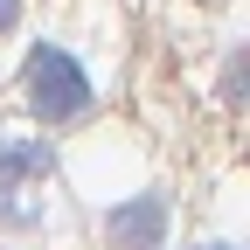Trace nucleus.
Wrapping results in <instances>:
<instances>
[{
	"label": "nucleus",
	"mask_w": 250,
	"mask_h": 250,
	"mask_svg": "<svg viewBox=\"0 0 250 250\" xmlns=\"http://www.w3.org/2000/svg\"><path fill=\"white\" fill-rule=\"evenodd\" d=\"M223 104H243V42H236L229 62H223Z\"/></svg>",
	"instance_id": "obj_4"
},
{
	"label": "nucleus",
	"mask_w": 250,
	"mask_h": 250,
	"mask_svg": "<svg viewBox=\"0 0 250 250\" xmlns=\"http://www.w3.org/2000/svg\"><path fill=\"white\" fill-rule=\"evenodd\" d=\"M104 236H111V250H160L167 243V195H132V202H118L111 215H104Z\"/></svg>",
	"instance_id": "obj_3"
},
{
	"label": "nucleus",
	"mask_w": 250,
	"mask_h": 250,
	"mask_svg": "<svg viewBox=\"0 0 250 250\" xmlns=\"http://www.w3.org/2000/svg\"><path fill=\"white\" fill-rule=\"evenodd\" d=\"M14 21H21V0H0V35H14Z\"/></svg>",
	"instance_id": "obj_5"
},
{
	"label": "nucleus",
	"mask_w": 250,
	"mask_h": 250,
	"mask_svg": "<svg viewBox=\"0 0 250 250\" xmlns=\"http://www.w3.org/2000/svg\"><path fill=\"white\" fill-rule=\"evenodd\" d=\"M56 174V146L49 139H14L0 132V215L7 223H35V202H28V188Z\"/></svg>",
	"instance_id": "obj_2"
},
{
	"label": "nucleus",
	"mask_w": 250,
	"mask_h": 250,
	"mask_svg": "<svg viewBox=\"0 0 250 250\" xmlns=\"http://www.w3.org/2000/svg\"><path fill=\"white\" fill-rule=\"evenodd\" d=\"M195 250H236V243H195Z\"/></svg>",
	"instance_id": "obj_6"
},
{
	"label": "nucleus",
	"mask_w": 250,
	"mask_h": 250,
	"mask_svg": "<svg viewBox=\"0 0 250 250\" xmlns=\"http://www.w3.org/2000/svg\"><path fill=\"white\" fill-rule=\"evenodd\" d=\"M21 98H28V111H35L42 125H77V118H90L98 90H90V70H83L70 49L35 42V49L21 56Z\"/></svg>",
	"instance_id": "obj_1"
}]
</instances>
